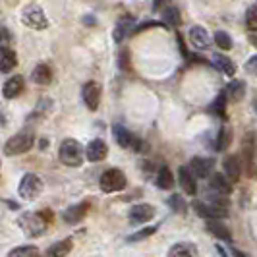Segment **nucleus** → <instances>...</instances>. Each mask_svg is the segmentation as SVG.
<instances>
[{"label":"nucleus","mask_w":257,"mask_h":257,"mask_svg":"<svg viewBox=\"0 0 257 257\" xmlns=\"http://www.w3.org/2000/svg\"><path fill=\"white\" fill-rule=\"evenodd\" d=\"M33 142H35V136L31 130H22L18 132L16 136H12L6 145H4V153L8 157H14V155H22L27 153L31 147H33Z\"/></svg>","instance_id":"nucleus-1"},{"label":"nucleus","mask_w":257,"mask_h":257,"mask_svg":"<svg viewBox=\"0 0 257 257\" xmlns=\"http://www.w3.org/2000/svg\"><path fill=\"white\" fill-rule=\"evenodd\" d=\"M60 161L66 167H79L83 163V147L77 140H64L60 145Z\"/></svg>","instance_id":"nucleus-2"},{"label":"nucleus","mask_w":257,"mask_h":257,"mask_svg":"<svg viewBox=\"0 0 257 257\" xmlns=\"http://www.w3.org/2000/svg\"><path fill=\"white\" fill-rule=\"evenodd\" d=\"M22 22H24V26L37 29V31L49 27V18L45 16V12L39 8L37 4H27L22 10Z\"/></svg>","instance_id":"nucleus-3"},{"label":"nucleus","mask_w":257,"mask_h":257,"mask_svg":"<svg viewBox=\"0 0 257 257\" xmlns=\"http://www.w3.org/2000/svg\"><path fill=\"white\" fill-rule=\"evenodd\" d=\"M99 186H101V190L104 193L120 192V190L126 188V174L122 170H118V168H110V170L103 172V176L99 180Z\"/></svg>","instance_id":"nucleus-4"},{"label":"nucleus","mask_w":257,"mask_h":257,"mask_svg":"<svg viewBox=\"0 0 257 257\" xmlns=\"http://www.w3.org/2000/svg\"><path fill=\"white\" fill-rule=\"evenodd\" d=\"M43 192V182L39 178L37 174H26L22 182H20V186H18V193H20V197L22 199H27V201H33V199H37L39 193Z\"/></svg>","instance_id":"nucleus-5"},{"label":"nucleus","mask_w":257,"mask_h":257,"mask_svg":"<svg viewBox=\"0 0 257 257\" xmlns=\"http://www.w3.org/2000/svg\"><path fill=\"white\" fill-rule=\"evenodd\" d=\"M193 209L199 217H203L207 220H220L228 215V211L224 207L213 205L209 201H193Z\"/></svg>","instance_id":"nucleus-6"},{"label":"nucleus","mask_w":257,"mask_h":257,"mask_svg":"<svg viewBox=\"0 0 257 257\" xmlns=\"http://www.w3.org/2000/svg\"><path fill=\"white\" fill-rule=\"evenodd\" d=\"M20 226H22V230L26 232L27 236H41L43 232L47 230V222L41 219L39 215H33V213H29V215H22L20 217Z\"/></svg>","instance_id":"nucleus-7"},{"label":"nucleus","mask_w":257,"mask_h":257,"mask_svg":"<svg viewBox=\"0 0 257 257\" xmlns=\"http://www.w3.org/2000/svg\"><path fill=\"white\" fill-rule=\"evenodd\" d=\"M155 217V207L149 203H140V205H134L130 209L128 219L132 224H143V222H149Z\"/></svg>","instance_id":"nucleus-8"},{"label":"nucleus","mask_w":257,"mask_h":257,"mask_svg":"<svg viewBox=\"0 0 257 257\" xmlns=\"http://www.w3.org/2000/svg\"><path fill=\"white\" fill-rule=\"evenodd\" d=\"M222 168H224V178L230 182V184H236L242 176V165H240V159L236 155H228L222 163Z\"/></svg>","instance_id":"nucleus-9"},{"label":"nucleus","mask_w":257,"mask_h":257,"mask_svg":"<svg viewBox=\"0 0 257 257\" xmlns=\"http://www.w3.org/2000/svg\"><path fill=\"white\" fill-rule=\"evenodd\" d=\"M81 95H83V103L87 104L89 110H97L99 108V103H101V85L97 81L85 83Z\"/></svg>","instance_id":"nucleus-10"},{"label":"nucleus","mask_w":257,"mask_h":257,"mask_svg":"<svg viewBox=\"0 0 257 257\" xmlns=\"http://www.w3.org/2000/svg\"><path fill=\"white\" fill-rule=\"evenodd\" d=\"M188 170L192 172L193 178H207L213 172V161L211 159H203V157H195V159H192Z\"/></svg>","instance_id":"nucleus-11"},{"label":"nucleus","mask_w":257,"mask_h":257,"mask_svg":"<svg viewBox=\"0 0 257 257\" xmlns=\"http://www.w3.org/2000/svg\"><path fill=\"white\" fill-rule=\"evenodd\" d=\"M112 134H114V140L120 147L124 149H138L140 147V142L134 138V134H130L124 126H114L112 128Z\"/></svg>","instance_id":"nucleus-12"},{"label":"nucleus","mask_w":257,"mask_h":257,"mask_svg":"<svg viewBox=\"0 0 257 257\" xmlns=\"http://www.w3.org/2000/svg\"><path fill=\"white\" fill-rule=\"evenodd\" d=\"M106 155H108V147H106V143L103 140H93L87 145V149H85V157H87V161H91V163L103 161Z\"/></svg>","instance_id":"nucleus-13"},{"label":"nucleus","mask_w":257,"mask_h":257,"mask_svg":"<svg viewBox=\"0 0 257 257\" xmlns=\"http://www.w3.org/2000/svg\"><path fill=\"white\" fill-rule=\"evenodd\" d=\"M87 211H89V203H87V201H83V203H77V205L68 207L62 217H64V220L68 222V224H77L79 220L85 219Z\"/></svg>","instance_id":"nucleus-14"},{"label":"nucleus","mask_w":257,"mask_h":257,"mask_svg":"<svg viewBox=\"0 0 257 257\" xmlns=\"http://www.w3.org/2000/svg\"><path fill=\"white\" fill-rule=\"evenodd\" d=\"M188 35H190V41H192V45L195 49H207L209 43H211V37H209L207 29L201 26H193Z\"/></svg>","instance_id":"nucleus-15"},{"label":"nucleus","mask_w":257,"mask_h":257,"mask_svg":"<svg viewBox=\"0 0 257 257\" xmlns=\"http://www.w3.org/2000/svg\"><path fill=\"white\" fill-rule=\"evenodd\" d=\"M22 91H24V77L12 76L10 79H6L4 87H2V95H4L6 99H16Z\"/></svg>","instance_id":"nucleus-16"},{"label":"nucleus","mask_w":257,"mask_h":257,"mask_svg":"<svg viewBox=\"0 0 257 257\" xmlns=\"http://www.w3.org/2000/svg\"><path fill=\"white\" fill-rule=\"evenodd\" d=\"M74 247V240L72 238H66V240H60V242H54V244L47 249L45 257H66Z\"/></svg>","instance_id":"nucleus-17"},{"label":"nucleus","mask_w":257,"mask_h":257,"mask_svg":"<svg viewBox=\"0 0 257 257\" xmlns=\"http://www.w3.org/2000/svg\"><path fill=\"white\" fill-rule=\"evenodd\" d=\"M16 64H18L16 52L12 49H8V47H0V72L8 74L16 68Z\"/></svg>","instance_id":"nucleus-18"},{"label":"nucleus","mask_w":257,"mask_h":257,"mask_svg":"<svg viewBox=\"0 0 257 257\" xmlns=\"http://www.w3.org/2000/svg\"><path fill=\"white\" fill-rule=\"evenodd\" d=\"M178 178H180L182 190L188 193V195H195V192H197V184H195V178L192 176V172L188 170V167H180V170H178Z\"/></svg>","instance_id":"nucleus-19"},{"label":"nucleus","mask_w":257,"mask_h":257,"mask_svg":"<svg viewBox=\"0 0 257 257\" xmlns=\"http://www.w3.org/2000/svg\"><path fill=\"white\" fill-rule=\"evenodd\" d=\"M207 230L211 232V234H215L219 240H224V242H230L232 240V234L228 230V226L222 224L220 220H209L207 222Z\"/></svg>","instance_id":"nucleus-20"},{"label":"nucleus","mask_w":257,"mask_h":257,"mask_svg":"<svg viewBox=\"0 0 257 257\" xmlns=\"http://www.w3.org/2000/svg\"><path fill=\"white\" fill-rule=\"evenodd\" d=\"M209 186L213 188V192L220 193V195H228L232 192V184L222 174H213L211 176V182H209Z\"/></svg>","instance_id":"nucleus-21"},{"label":"nucleus","mask_w":257,"mask_h":257,"mask_svg":"<svg viewBox=\"0 0 257 257\" xmlns=\"http://www.w3.org/2000/svg\"><path fill=\"white\" fill-rule=\"evenodd\" d=\"M31 79L37 83V85H49L52 79V72L51 68L47 64H39L35 70H33V74H31Z\"/></svg>","instance_id":"nucleus-22"},{"label":"nucleus","mask_w":257,"mask_h":257,"mask_svg":"<svg viewBox=\"0 0 257 257\" xmlns=\"http://www.w3.org/2000/svg\"><path fill=\"white\" fill-rule=\"evenodd\" d=\"M244 168L249 178L255 176V149H253V143H249L244 149Z\"/></svg>","instance_id":"nucleus-23"},{"label":"nucleus","mask_w":257,"mask_h":257,"mask_svg":"<svg viewBox=\"0 0 257 257\" xmlns=\"http://www.w3.org/2000/svg\"><path fill=\"white\" fill-rule=\"evenodd\" d=\"M213 62H215V66L219 68L222 74H226V76H234V74H236V66H234V62L228 60L226 56L215 54V56H213Z\"/></svg>","instance_id":"nucleus-24"},{"label":"nucleus","mask_w":257,"mask_h":257,"mask_svg":"<svg viewBox=\"0 0 257 257\" xmlns=\"http://www.w3.org/2000/svg\"><path fill=\"white\" fill-rule=\"evenodd\" d=\"M157 186H159L161 190H170V188L174 186V178H172L170 168L163 167L159 170V174H157Z\"/></svg>","instance_id":"nucleus-25"},{"label":"nucleus","mask_w":257,"mask_h":257,"mask_svg":"<svg viewBox=\"0 0 257 257\" xmlns=\"http://www.w3.org/2000/svg\"><path fill=\"white\" fill-rule=\"evenodd\" d=\"M244 95H245L244 81H238V79H234L230 85H228V97H230L234 103H238L240 99H244Z\"/></svg>","instance_id":"nucleus-26"},{"label":"nucleus","mask_w":257,"mask_h":257,"mask_svg":"<svg viewBox=\"0 0 257 257\" xmlns=\"http://www.w3.org/2000/svg\"><path fill=\"white\" fill-rule=\"evenodd\" d=\"M8 257H41V251L35 245H20V247L12 249Z\"/></svg>","instance_id":"nucleus-27"},{"label":"nucleus","mask_w":257,"mask_h":257,"mask_svg":"<svg viewBox=\"0 0 257 257\" xmlns=\"http://www.w3.org/2000/svg\"><path fill=\"white\" fill-rule=\"evenodd\" d=\"M232 143V130L230 128H222L219 132V138H217V151H224L228 149V145Z\"/></svg>","instance_id":"nucleus-28"},{"label":"nucleus","mask_w":257,"mask_h":257,"mask_svg":"<svg viewBox=\"0 0 257 257\" xmlns=\"http://www.w3.org/2000/svg\"><path fill=\"white\" fill-rule=\"evenodd\" d=\"M168 205L172 207L178 215H186V213H188V203L184 201V197L178 195V193H176V195H172V197L168 199Z\"/></svg>","instance_id":"nucleus-29"},{"label":"nucleus","mask_w":257,"mask_h":257,"mask_svg":"<svg viewBox=\"0 0 257 257\" xmlns=\"http://www.w3.org/2000/svg\"><path fill=\"white\" fill-rule=\"evenodd\" d=\"M215 43L219 45V49H222V51H230L232 49V39L224 31H217L215 33Z\"/></svg>","instance_id":"nucleus-30"},{"label":"nucleus","mask_w":257,"mask_h":257,"mask_svg":"<svg viewBox=\"0 0 257 257\" xmlns=\"http://www.w3.org/2000/svg\"><path fill=\"white\" fill-rule=\"evenodd\" d=\"M155 232H157V226H147V228H142V230H138L136 234H132L128 238V242H142L145 238H149V236H153Z\"/></svg>","instance_id":"nucleus-31"},{"label":"nucleus","mask_w":257,"mask_h":257,"mask_svg":"<svg viewBox=\"0 0 257 257\" xmlns=\"http://www.w3.org/2000/svg\"><path fill=\"white\" fill-rule=\"evenodd\" d=\"M168 257H192V253L188 251V247L182 244H176L170 247V251H168Z\"/></svg>","instance_id":"nucleus-32"},{"label":"nucleus","mask_w":257,"mask_h":257,"mask_svg":"<svg viewBox=\"0 0 257 257\" xmlns=\"http://www.w3.org/2000/svg\"><path fill=\"white\" fill-rule=\"evenodd\" d=\"M224 104H226V95H224V93H220L211 108H213V112H217L219 116H224Z\"/></svg>","instance_id":"nucleus-33"},{"label":"nucleus","mask_w":257,"mask_h":257,"mask_svg":"<svg viewBox=\"0 0 257 257\" xmlns=\"http://www.w3.org/2000/svg\"><path fill=\"white\" fill-rule=\"evenodd\" d=\"M165 20H167L170 26H178L180 24V14L176 8H168L167 12H165Z\"/></svg>","instance_id":"nucleus-34"},{"label":"nucleus","mask_w":257,"mask_h":257,"mask_svg":"<svg viewBox=\"0 0 257 257\" xmlns=\"http://www.w3.org/2000/svg\"><path fill=\"white\" fill-rule=\"evenodd\" d=\"M130 20H124V22H120V26L116 27V31H114V39L116 41H122L124 39V35L128 33V29H130Z\"/></svg>","instance_id":"nucleus-35"},{"label":"nucleus","mask_w":257,"mask_h":257,"mask_svg":"<svg viewBox=\"0 0 257 257\" xmlns=\"http://www.w3.org/2000/svg\"><path fill=\"white\" fill-rule=\"evenodd\" d=\"M245 24H247V27H249L251 31H255V26H257V22H255V8H249V10H247Z\"/></svg>","instance_id":"nucleus-36"},{"label":"nucleus","mask_w":257,"mask_h":257,"mask_svg":"<svg viewBox=\"0 0 257 257\" xmlns=\"http://www.w3.org/2000/svg\"><path fill=\"white\" fill-rule=\"evenodd\" d=\"M8 37H10V35H8V31L0 26V41H8Z\"/></svg>","instance_id":"nucleus-37"},{"label":"nucleus","mask_w":257,"mask_h":257,"mask_svg":"<svg viewBox=\"0 0 257 257\" xmlns=\"http://www.w3.org/2000/svg\"><path fill=\"white\" fill-rule=\"evenodd\" d=\"M253 66H255V58H251V60H249V64H247V72H249V74H253V72H255V68H253Z\"/></svg>","instance_id":"nucleus-38"},{"label":"nucleus","mask_w":257,"mask_h":257,"mask_svg":"<svg viewBox=\"0 0 257 257\" xmlns=\"http://www.w3.org/2000/svg\"><path fill=\"white\" fill-rule=\"evenodd\" d=\"M161 6H163V0H155V2H153L155 10H161Z\"/></svg>","instance_id":"nucleus-39"},{"label":"nucleus","mask_w":257,"mask_h":257,"mask_svg":"<svg viewBox=\"0 0 257 257\" xmlns=\"http://www.w3.org/2000/svg\"><path fill=\"white\" fill-rule=\"evenodd\" d=\"M232 253H234V255H236V257H247V255H244V253H242V251H238V249H234V251H232Z\"/></svg>","instance_id":"nucleus-40"}]
</instances>
